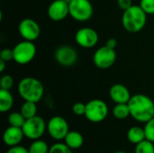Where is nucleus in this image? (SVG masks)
<instances>
[{"label": "nucleus", "instance_id": "obj_7", "mask_svg": "<svg viewBox=\"0 0 154 153\" xmlns=\"http://www.w3.org/2000/svg\"><path fill=\"white\" fill-rule=\"evenodd\" d=\"M69 15L78 22L88 21L94 13V8L89 0H71L69 4Z\"/></svg>", "mask_w": 154, "mask_h": 153}, {"label": "nucleus", "instance_id": "obj_9", "mask_svg": "<svg viewBox=\"0 0 154 153\" xmlns=\"http://www.w3.org/2000/svg\"><path fill=\"white\" fill-rule=\"evenodd\" d=\"M47 132L53 140L62 141L69 132V124L62 116H53L47 123Z\"/></svg>", "mask_w": 154, "mask_h": 153}, {"label": "nucleus", "instance_id": "obj_34", "mask_svg": "<svg viewBox=\"0 0 154 153\" xmlns=\"http://www.w3.org/2000/svg\"><path fill=\"white\" fill-rule=\"evenodd\" d=\"M115 153H127V152H125V151H116Z\"/></svg>", "mask_w": 154, "mask_h": 153}, {"label": "nucleus", "instance_id": "obj_27", "mask_svg": "<svg viewBox=\"0 0 154 153\" xmlns=\"http://www.w3.org/2000/svg\"><path fill=\"white\" fill-rule=\"evenodd\" d=\"M139 5L147 14H154V0H141Z\"/></svg>", "mask_w": 154, "mask_h": 153}, {"label": "nucleus", "instance_id": "obj_20", "mask_svg": "<svg viewBox=\"0 0 154 153\" xmlns=\"http://www.w3.org/2000/svg\"><path fill=\"white\" fill-rule=\"evenodd\" d=\"M37 103L31 101H24L20 108V112L25 119H29L37 115Z\"/></svg>", "mask_w": 154, "mask_h": 153}, {"label": "nucleus", "instance_id": "obj_23", "mask_svg": "<svg viewBox=\"0 0 154 153\" xmlns=\"http://www.w3.org/2000/svg\"><path fill=\"white\" fill-rule=\"evenodd\" d=\"M134 153H154V143L145 139L135 145Z\"/></svg>", "mask_w": 154, "mask_h": 153}, {"label": "nucleus", "instance_id": "obj_6", "mask_svg": "<svg viewBox=\"0 0 154 153\" xmlns=\"http://www.w3.org/2000/svg\"><path fill=\"white\" fill-rule=\"evenodd\" d=\"M13 51L14 60L19 65H26L35 58L37 49L33 41L23 40L13 48Z\"/></svg>", "mask_w": 154, "mask_h": 153}, {"label": "nucleus", "instance_id": "obj_16", "mask_svg": "<svg viewBox=\"0 0 154 153\" xmlns=\"http://www.w3.org/2000/svg\"><path fill=\"white\" fill-rule=\"evenodd\" d=\"M63 141L71 150H78L84 143L83 135L78 131H69Z\"/></svg>", "mask_w": 154, "mask_h": 153}, {"label": "nucleus", "instance_id": "obj_13", "mask_svg": "<svg viewBox=\"0 0 154 153\" xmlns=\"http://www.w3.org/2000/svg\"><path fill=\"white\" fill-rule=\"evenodd\" d=\"M47 14L49 18L54 22H60L67 18L69 15V3L65 0H54L52 1L47 9Z\"/></svg>", "mask_w": 154, "mask_h": 153}, {"label": "nucleus", "instance_id": "obj_22", "mask_svg": "<svg viewBox=\"0 0 154 153\" xmlns=\"http://www.w3.org/2000/svg\"><path fill=\"white\" fill-rule=\"evenodd\" d=\"M25 120L26 119L23 117L21 112H13L8 115V118H7V121L10 126L20 127V128L23 127Z\"/></svg>", "mask_w": 154, "mask_h": 153}, {"label": "nucleus", "instance_id": "obj_25", "mask_svg": "<svg viewBox=\"0 0 154 153\" xmlns=\"http://www.w3.org/2000/svg\"><path fill=\"white\" fill-rule=\"evenodd\" d=\"M143 128H144L146 140L154 143V117L149 120L147 123H145Z\"/></svg>", "mask_w": 154, "mask_h": 153}, {"label": "nucleus", "instance_id": "obj_1", "mask_svg": "<svg viewBox=\"0 0 154 153\" xmlns=\"http://www.w3.org/2000/svg\"><path fill=\"white\" fill-rule=\"evenodd\" d=\"M131 116L139 123L145 124L154 117L153 100L143 94L132 96L127 103Z\"/></svg>", "mask_w": 154, "mask_h": 153}, {"label": "nucleus", "instance_id": "obj_31", "mask_svg": "<svg viewBox=\"0 0 154 153\" xmlns=\"http://www.w3.org/2000/svg\"><path fill=\"white\" fill-rule=\"evenodd\" d=\"M117 5L121 10L125 11L133 5V1L132 0H117Z\"/></svg>", "mask_w": 154, "mask_h": 153}, {"label": "nucleus", "instance_id": "obj_32", "mask_svg": "<svg viewBox=\"0 0 154 153\" xmlns=\"http://www.w3.org/2000/svg\"><path fill=\"white\" fill-rule=\"evenodd\" d=\"M106 45L107 47L111 48V49H116V45H117V41H116L115 38H110V39H108V40L106 41Z\"/></svg>", "mask_w": 154, "mask_h": 153}, {"label": "nucleus", "instance_id": "obj_2", "mask_svg": "<svg viewBox=\"0 0 154 153\" xmlns=\"http://www.w3.org/2000/svg\"><path fill=\"white\" fill-rule=\"evenodd\" d=\"M17 91L24 101L38 103L43 97L44 87L39 79L32 77H26L19 81Z\"/></svg>", "mask_w": 154, "mask_h": 153}, {"label": "nucleus", "instance_id": "obj_33", "mask_svg": "<svg viewBox=\"0 0 154 153\" xmlns=\"http://www.w3.org/2000/svg\"><path fill=\"white\" fill-rule=\"evenodd\" d=\"M5 64H6V62H5V61H4V60H0V72H4V71H5Z\"/></svg>", "mask_w": 154, "mask_h": 153}, {"label": "nucleus", "instance_id": "obj_8", "mask_svg": "<svg viewBox=\"0 0 154 153\" xmlns=\"http://www.w3.org/2000/svg\"><path fill=\"white\" fill-rule=\"evenodd\" d=\"M116 60V52L115 49H111L106 45L98 48L93 55V62L95 66L100 69H107L111 68Z\"/></svg>", "mask_w": 154, "mask_h": 153}, {"label": "nucleus", "instance_id": "obj_12", "mask_svg": "<svg viewBox=\"0 0 154 153\" xmlns=\"http://www.w3.org/2000/svg\"><path fill=\"white\" fill-rule=\"evenodd\" d=\"M18 32L23 40L34 41L41 34V28L38 23L33 19L25 18L19 23Z\"/></svg>", "mask_w": 154, "mask_h": 153}, {"label": "nucleus", "instance_id": "obj_17", "mask_svg": "<svg viewBox=\"0 0 154 153\" xmlns=\"http://www.w3.org/2000/svg\"><path fill=\"white\" fill-rule=\"evenodd\" d=\"M126 137L131 143L136 145L146 139L144 128L140 126H133L127 131Z\"/></svg>", "mask_w": 154, "mask_h": 153}, {"label": "nucleus", "instance_id": "obj_3", "mask_svg": "<svg viewBox=\"0 0 154 153\" xmlns=\"http://www.w3.org/2000/svg\"><path fill=\"white\" fill-rule=\"evenodd\" d=\"M147 14L140 5H133L130 8L124 11L122 16V24L125 30L129 32H138L146 25Z\"/></svg>", "mask_w": 154, "mask_h": 153}, {"label": "nucleus", "instance_id": "obj_15", "mask_svg": "<svg viewBox=\"0 0 154 153\" xmlns=\"http://www.w3.org/2000/svg\"><path fill=\"white\" fill-rule=\"evenodd\" d=\"M23 138H24V134L23 129L20 127L9 126L5 130L3 134L4 143L8 147H14L19 145Z\"/></svg>", "mask_w": 154, "mask_h": 153}, {"label": "nucleus", "instance_id": "obj_10", "mask_svg": "<svg viewBox=\"0 0 154 153\" xmlns=\"http://www.w3.org/2000/svg\"><path fill=\"white\" fill-rule=\"evenodd\" d=\"M54 59L60 66L69 68L76 64L79 55L73 47L69 45H61L55 50Z\"/></svg>", "mask_w": 154, "mask_h": 153}, {"label": "nucleus", "instance_id": "obj_29", "mask_svg": "<svg viewBox=\"0 0 154 153\" xmlns=\"http://www.w3.org/2000/svg\"><path fill=\"white\" fill-rule=\"evenodd\" d=\"M72 111L76 115L81 116V115H85L86 113V104L81 103V102H78L76 104L73 105L72 106Z\"/></svg>", "mask_w": 154, "mask_h": 153}, {"label": "nucleus", "instance_id": "obj_35", "mask_svg": "<svg viewBox=\"0 0 154 153\" xmlns=\"http://www.w3.org/2000/svg\"><path fill=\"white\" fill-rule=\"evenodd\" d=\"M65 1H66V2H67V3H69V2H70V1H71V0H65Z\"/></svg>", "mask_w": 154, "mask_h": 153}, {"label": "nucleus", "instance_id": "obj_21", "mask_svg": "<svg viewBox=\"0 0 154 153\" xmlns=\"http://www.w3.org/2000/svg\"><path fill=\"white\" fill-rule=\"evenodd\" d=\"M29 153H49L50 147L46 142L38 139L34 140L28 148Z\"/></svg>", "mask_w": 154, "mask_h": 153}, {"label": "nucleus", "instance_id": "obj_11", "mask_svg": "<svg viewBox=\"0 0 154 153\" xmlns=\"http://www.w3.org/2000/svg\"><path fill=\"white\" fill-rule=\"evenodd\" d=\"M76 43L85 49L95 47L98 42V34L97 31L91 27H82L79 29L75 34Z\"/></svg>", "mask_w": 154, "mask_h": 153}, {"label": "nucleus", "instance_id": "obj_19", "mask_svg": "<svg viewBox=\"0 0 154 153\" xmlns=\"http://www.w3.org/2000/svg\"><path fill=\"white\" fill-rule=\"evenodd\" d=\"M113 116L118 120H125L131 116L128 104H116L112 109Z\"/></svg>", "mask_w": 154, "mask_h": 153}, {"label": "nucleus", "instance_id": "obj_28", "mask_svg": "<svg viewBox=\"0 0 154 153\" xmlns=\"http://www.w3.org/2000/svg\"><path fill=\"white\" fill-rule=\"evenodd\" d=\"M0 60L5 61L6 63L14 60V51L13 49L9 48H5L0 51Z\"/></svg>", "mask_w": 154, "mask_h": 153}, {"label": "nucleus", "instance_id": "obj_14", "mask_svg": "<svg viewBox=\"0 0 154 153\" xmlns=\"http://www.w3.org/2000/svg\"><path fill=\"white\" fill-rule=\"evenodd\" d=\"M109 96L115 104H127L132 95L125 85L115 84L109 89Z\"/></svg>", "mask_w": 154, "mask_h": 153}, {"label": "nucleus", "instance_id": "obj_18", "mask_svg": "<svg viewBox=\"0 0 154 153\" xmlns=\"http://www.w3.org/2000/svg\"><path fill=\"white\" fill-rule=\"evenodd\" d=\"M14 106V96L10 90L0 89V112L6 113Z\"/></svg>", "mask_w": 154, "mask_h": 153}, {"label": "nucleus", "instance_id": "obj_4", "mask_svg": "<svg viewBox=\"0 0 154 153\" xmlns=\"http://www.w3.org/2000/svg\"><path fill=\"white\" fill-rule=\"evenodd\" d=\"M108 106L104 100L92 99L86 104L85 117L91 123L103 122L108 115Z\"/></svg>", "mask_w": 154, "mask_h": 153}, {"label": "nucleus", "instance_id": "obj_24", "mask_svg": "<svg viewBox=\"0 0 154 153\" xmlns=\"http://www.w3.org/2000/svg\"><path fill=\"white\" fill-rule=\"evenodd\" d=\"M65 142H56L50 147L49 153H73Z\"/></svg>", "mask_w": 154, "mask_h": 153}, {"label": "nucleus", "instance_id": "obj_26", "mask_svg": "<svg viewBox=\"0 0 154 153\" xmlns=\"http://www.w3.org/2000/svg\"><path fill=\"white\" fill-rule=\"evenodd\" d=\"M0 87L1 89L11 90L14 87V78L10 75H4L0 79Z\"/></svg>", "mask_w": 154, "mask_h": 153}, {"label": "nucleus", "instance_id": "obj_5", "mask_svg": "<svg viewBox=\"0 0 154 153\" xmlns=\"http://www.w3.org/2000/svg\"><path fill=\"white\" fill-rule=\"evenodd\" d=\"M24 137L32 141L41 139L45 132H47V123L44 119L39 115H35L32 118L26 119L23 127Z\"/></svg>", "mask_w": 154, "mask_h": 153}, {"label": "nucleus", "instance_id": "obj_30", "mask_svg": "<svg viewBox=\"0 0 154 153\" xmlns=\"http://www.w3.org/2000/svg\"><path fill=\"white\" fill-rule=\"evenodd\" d=\"M6 153H29V151H28V149H26L23 146L17 145V146H14V147H9Z\"/></svg>", "mask_w": 154, "mask_h": 153}]
</instances>
